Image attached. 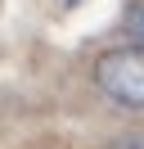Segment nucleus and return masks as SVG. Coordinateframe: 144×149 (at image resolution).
Wrapping results in <instances>:
<instances>
[{
  "mask_svg": "<svg viewBox=\"0 0 144 149\" xmlns=\"http://www.w3.org/2000/svg\"><path fill=\"white\" fill-rule=\"evenodd\" d=\"M63 5H77V0H63Z\"/></svg>",
  "mask_w": 144,
  "mask_h": 149,
  "instance_id": "nucleus-4",
  "label": "nucleus"
},
{
  "mask_svg": "<svg viewBox=\"0 0 144 149\" xmlns=\"http://www.w3.org/2000/svg\"><path fill=\"white\" fill-rule=\"evenodd\" d=\"M95 86L126 109H144V50L122 45L95 63Z\"/></svg>",
  "mask_w": 144,
  "mask_h": 149,
  "instance_id": "nucleus-1",
  "label": "nucleus"
},
{
  "mask_svg": "<svg viewBox=\"0 0 144 149\" xmlns=\"http://www.w3.org/2000/svg\"><path fill=\"white\" fill-rule=\"evenodd\" d=\"M113 149H144V140H122V145H113Z\"/></svg>",
  "mask_w": 144,
  "mask_h": 149,
  "instance_id": "nucleus-2",
  "label": "nucleus"
},
{
  "mask_svg": "<svg viewBox=\"0 0 144 149\" xmlns=\"http://www.w3.org/2000/svg\"><path fill=\"white\" fill-rule=\"evenodd\" d=\"M135 23H140V32H144V5H140V9H135Z\"/></svg>",
  "mask_w": 144,
  "mask_h": 149,
  "instance_id": "nucleus-3",
  "label": "nucleus"
}]
</instances>
